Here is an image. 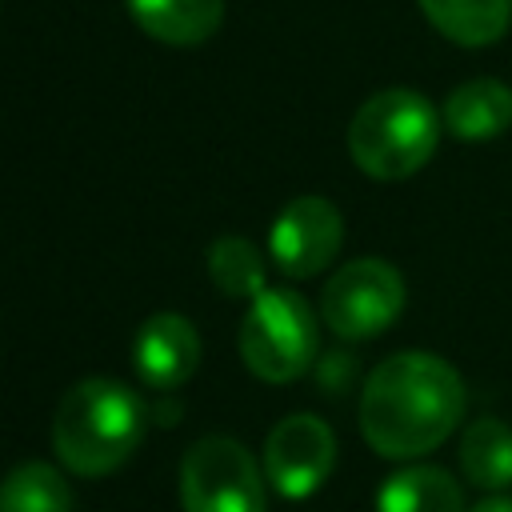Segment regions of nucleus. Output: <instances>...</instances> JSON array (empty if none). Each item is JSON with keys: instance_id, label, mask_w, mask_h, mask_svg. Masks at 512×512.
Masks as SVG:
<instances>
[{"instance_id": "f257e3e1", "label": "nucleus", "mask_w": 512, "mask_h": 512, "mask_svg": "<svg viewBox=\"0 0 512 512\" xmlns=\"http://www.w3.org/2000/svg\"><path fill=\"white\" fill-rule=\"evenodd\" d=\"M464 416L460 372L432 352L380 360L360 392V436L388 460H416L440 448Z\"/></svg>"}, {"instance_id": "f03ea898", "label": "nucleus", "mask_w": 512, "mask_h": 512, "mask_svg": "<svg viewBox=\"0 0 512 512\" xmlns=\"http://www.w3.org/2000/svg\"><path fill=\"white\" fill-rule=\"evenodd\" d=\"M144 436V408L132 388L108 376L72 384L52 416V452L76 476L116 472Z\"/></svg>"}, {"instance_id": "7ed1b4c3", "label": "nucleus", "mask_w": 512, "mask_h": 512, "mask_svg": "<svg viewBox=\"0 0 512 512\" xmlns=\"http://www.w3.org/2000/svg\"><path fill=\"white\" fill-rule=\"evenodd\" d=\"M440 140V112L412 88L368 96L348 124V156L372 180L416 176Z\"/></svg>"}, {"instance_id": "20e7f679", "label": "nucleus", "mask_w": 512, "mask_h": 512, "mask_svg": "<svg viewBox=\"0 0 512 512\" xmlns=\"http://www.w3.org/2000/svg\"><path fill=\"white\" fill-rule=\"evenodd\" d=\"M320 348V324L308 300L292 288H264L240 320V360L268 384L300 380Z\"/></svg>"}, {"instance_id": "39448f33", "label": "nucleus", "mask_w": 512, "mask_h": 512, "mask_svg": "<svg viewBox=\"0 0 512 512\" xmlns=\"http://www.w3.org/2000/svg\"><path fill=\"white\" fill-rule=\"evenodd\" d=\"M404 312V276L376 256L352 260L324 280L320 320L340 340H372Z\"/></svg>"}, {"instance_id": "423d86ee", "label": "nucleus", "mask_w": 512, "mask_h": 512, "mask_svg": "<svg viewBox=\"0 0 512 512\" xmlns=\"http://www.w3.org/2000/svg\"><path fill=\"white\" fill-rule=\"evenodd\" d=\"M184 512H264V476L232 436H200L180 464Z\"/></svg>"}, {"instance_id": "0eeeda50", "label": "nucleus", "mask_w": 512, "mask_h": 512, "mask_svg": "<svg viewBox=\"0 0 512 512\" xmlns=\"http://www.w3.org/2000/svg\"><path fill=\"white\" fill-rule=\"evenodd\" d=\"M336 464V436L312 412L284 416L264 440V476L284 500H308Z\"/></svg>"}, {"instance_id": "6e6552de", "label": "nucleus", "mask_w": 512, "mask_h": 512, "mask_svg": "<svg viewBox=\"0 0 512 512\" xmlns=\"http://www.w3.org/2000/svg\"><path fill=\"white\" fill-rule=\"evenodd\" d=\"M340 240H344V216L324 196L288 200L268 232L272 260L292 280H308V276L324 272L340 252Z\"/></svg>"}, {"instance_id": "1a4fd4ad", "label": "nucleus", "mask_w": 512, "mask_h": 512, "mask_svg": "<svg viewBox=\"0 0 512 512\" xmlns=\"http://www.w3.org/2000/svg\"><path fill=\"white\" fill-rule=\"evenodd\" d=\"M200 364V336L180 312H156L132 340V368L148 388H180Z\"/></svg>"}, {"instance_id": "9d476101", "label": "nucleus", "mask_w": 512, "mask_h": 512, "mask_svg": "<svg viewBox=\"0 0 512 512\" xmlns=\"http://www.w3.org/2000/svg\"><path fill=\"white\" fill-rule=\"evenodd\" d=\"M440 116L456 140H472V144L492 140L512 124V88L496 76L464 80L460 88L448 92Z\"/></svg>"}, {"instance_id": "9b49d317", "label": "nucleus", "mask_w": 512, "mask_h": 512, "mask_svg": "<svg viewBox=\"0 0 512 512\" xmlns=\"http://www.w3.org/2000/svg\"><path fill=\"white\" fill-rule=\"evenodd\" d=\"M128 16L160 44L192 48L216 36L224 20V0H124Z\"/></svg>"}, {"instance_id": "f8f14e48", "label": "nucleus", "mask_w": 512, "mask_h": 512, "mask_svg": "<svg viewBox=\"0 0 512 512\" xmlns=\"http://www.w3.org/2000/svg\"><path fill=\"white\" fill-rule=\"evenodd\" d=\"M376 512H464V496L452 472L436 464H408L380 484Z\"/></svg>"}, {"instance_id": "ddd939ff", "label": "nucleus", "mask_w": 512, "mask_h": 512, "mask_svg": "<svg viewBox=\"0 0 512 512\" xmlns=\"http://www.w3.org/2000/svg\"><path fill=\"white\" fill-rule=\"evenodd\" d=\"M424 20L464 48H484L500 40L512 24V0H416Z\"/></svg>"}, {"instance_id": "4468645a", "label": "nucleus", "mask_w": 512, "mask_h": 512, "mask_svg": "<svg viewBox=\"0 0 512 512\" xmlns=\"http://www.w3.org/2000/svg\"><path fill=\"white\" fill-rule=\"evenodd\" d=\"M460 472L480 492L512 488V428L504 420H472L460 436Z\"/></svg>"}, {"instance_id": "2eb2a0df", "label": "nucleus", "mask_w": 512, "mask_h": 512, "mask_svg": "<svg viewBox=\"0 0 512 512\" xmlns=\"http://www.w3.org/2000/svg\"><path fill=\"white\" fill-rule=\"evenodd\" d=\"M0 512H72V492L60 468L24 460L0 480Z\"/></svg>"}, {"instance_id": "dca6fc26", "label": "nucleus", "mask_w": 512, "mask_h": 512, "mask_svg": "<svg viewBox=\"0 0 512 512\" xmlns=\"http://www.w3.org/2000/svg\"><path fill=\"white\" fill-rule=\"evenodd\" d=\"M208 272H212V284L228 296H240V300H252L256 292H264V260L256 252L252 240L244 236H220L212 240L208 248Z\"/></svg>"}, {"instance_id": "f3484780", "label": "nucleus", "mask_w": 512, "mask_h": 512, "mask_svg": "<svg viewBox=\"0 0 512 512\" xmlns=\"http://www.w3.org/2000/svg\"><path fill=\"white\" fill-rule=\"evenodd\" d=\"M468 512H512V496H500V492H488L484 500H476Z\"/></svg>"}]
</instances>
